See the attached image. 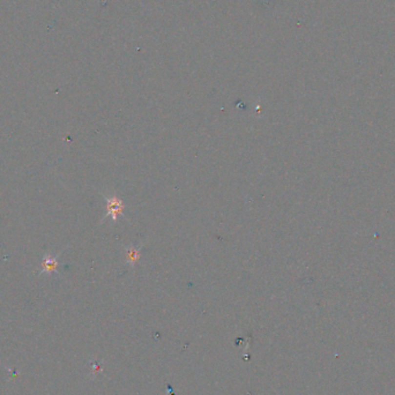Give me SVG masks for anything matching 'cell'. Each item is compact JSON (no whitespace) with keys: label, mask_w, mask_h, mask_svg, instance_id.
<instances>
[{"label":"cell","mask_w":395,"mask_h":395,"mask_svg":"<svg viewBox=\"0 0 395 395\" xmlns=\"http://www.w3.org/2000/svg\"><path fill=\"white\" fill-rule=\"evenodd\" d=\"M107 215L112 217V220H117L119 214L123 213V209H124V205H123L122 200H119L118 198L113 197L111 199H107Z\"/></svg>","instance_id":"cell-1"},{"label":"cell","mask_w":395,"mask_h":395,"mask_svg":"<svg viewBox=\"0 0 395 395\" xmlns=\"http://www.w3.org/2000/svg\"><path fill=\"white\" fill-rule=\"evenodd\" d=\"M57 266H58V260L57 257H52V255H46L43 258L42 261V273L51 274L53 271L57 270Z\"/></svg>","instance_id":"cell-2"},{"label":"cell","mask_w":395,"mask_h":395,"mask_svg":"<svg viewBox=\"0 0 395 395\" xmlns=\"http://www.w3.org/2000/svg\"><path fill=\"white\" fill-rule=\"evenodd\" d=\"M139 257H140V254H139V252L137 251V249H129L128 251V260L129 261L135 262L139 259Z\"/></svg>","instance_id":"cell-3"}]
</instances>
